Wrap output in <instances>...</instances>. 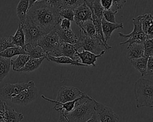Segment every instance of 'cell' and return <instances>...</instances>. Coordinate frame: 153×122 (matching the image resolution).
<instances>
[{"mask_svg": "<svg viewBox=\"0 0 153 122\" xmlns=\"http://www.w3.org/2000/svg\"><path fill=\"white\" fill-rule=\"evenodd\" d=\"M60 9L53 8L42 0L36 2L27 12L26 16L46 34L60 25Z\"/></svg>", "mask_w": 153, "mask_h": 122, "instance_id": "1", "label": "cell"}, {"mask_svg": "<svg viewBox=\"0 0 153 122\" xmlns=\"http://www.w3.org/2000/svg\"><path fill=\"white\" fill-rule=\"evenodd\" d=\"M136 105L137 108L153 106V83L146 78L137 80L134 87Z\"/></svg>", "mask_w": 153, "mask_h": 122, "instance_id": "2", "label": "cell"}, {"mask_svg": "<svg viewBox=\"0 0 153 122\" xmlns=\"http://www.w3.org/2000/svg\"><path fill=\"white\" fill-rule=\"evenodd\" d=\"M79 101L76 102L71 111L64 112L69 122H85L94 112V106L97 102L94 99H86L82 103H79Z\"/></svg>", "mask_w": 153, "mask_h": 122, "instance_id": "3", "label": "cell"}, {"mask_svg": "<svg viewBox=\"0 0 153 122\" xmlns=\"http://www.w3.org/2000/svg\"><path fill=\"white\" fill-rule=\"evenodd\" d=\"M76 51L82 48L83 50L91 52L96 54H100L103 50H109L112 48L111 46L106 45L101 40L97 38H91L84 33L79 29V36L76 42L74 44Z\"/></svg>", "mask_w": 153, "mask_h": 122, "instance_id": "4", "label": "cell"}, {"mask_svg": "<svg viewBox=\"0 0 153 122\" xmlns=\"http://www.w3.org/2000/svg\"><path fill=\"white\" fill-rule=\"evenodd\" d=\"M62 40L57 35L55 28L48 33L43 35L37 42L47 55L54 57L60 56V47ZM46 57V56H45Z\"/></svg>", "mask_w": 153, "mask_h": 122, "instance_id": "5", "label": "cell"}, {"mask_svg": "<svg viewBox=\"0 0 153 122\" xmlns=\"http://www.w3.org/2000/svg\"><path fill=\"white\" fill-rule=\"evenodd\" d=\"M142 15L132 19L133 23V30L128 34H123L119 32L118 35L122 38H127V39L123 42L120 43V45H124L127 43L130 45L133 43H142L143 44L146 39H147V35L143 32L142 28Z\"/></svg>", "mask_w": 153, "mask_h": 122, "instance_id": "6", "label": "cell"}, {"mask_svg": "<svg viewBox=\"0 0 153 122\" xmlns=\"http://www.w3.org/2000/svg\"><path fill=\"white\" fill-rule=\"evenodd\" d=\"M21 24L25 37V44L37 45L38 40L45 33L32 20L26 16V19Z\"/></svg>", "mask_w": 153, "mask_h": 122, "instance_id": "7", "label": "cell"}, {"mask_svg": "<svg viewBox=\"0 0 153 122\" xmlns=\"http://www.w3.org/2000/svg\"><path fill=\"white\" fill-rule=\"evenodd\" d=\"M38 97V89L33 81L25 90H22L16 96L13 97L10 101L14 103L25 106L35 100Z\"/></svg>", "mask_w": 153, "mask_h": 122, "instance_id": "8", "label": "cell"}, {"mask_svg": "<svg viewBox=\"0 0 153 122\" xmlns=\"http://www.w3.org/2000/svg\"><path fill=\"white\" fill-rule=\"evenodd\" d=\"M85 93L78 88L71 86H63L58 91L56 101L62 103L74 100L82 96Z\"/></svg>", "mask_w": 153, "mask_h": 122, "instance_id": "9", "label": "cell"}, {"mask_svg": "<svg viewBox=\"0 0 153 122\" xmlns=\"http://www.w3.org/2000/svg\"><path fill=\"white\" fill-rule=\"evenodd\" d=\"M32 81L27 83H17L15 84L8 83L0 89V94L5 99L10 100L22 90L27 88Z\"/></svg>", "mask_w": 153, "mask_h": 122, "instance_id": "10", "label": "cell"}, {"mask_svg": "<svg viewBox=\"0 0 153 122\" xmlns=\"http://www.w3.org/2000/svg\"><path fill=\"white\" fill-rule=\"evenodd\" d=\"M95 112L100 122H119L118 115L111 108L97 102Z\"/></svg>", "mask_w": 153, "mask_h": 122, "instance_id": "11", "label": "cell"}, {"mask_svg": "<svg viewBox=\"0 0 153 122\" xmlns=\"http://www.w3.org/2000/svg\"><path fill=\"white\" fill-rule=\"evenodd\" d=\"M74 11V22L78 25L79 28L81 27L83 23L85 21L92 20L91 10L84 1L82 4L75 8Z\"/></svg>", "mask_w": 153, "mask_h": 122, "instance_id": "12", "label": "cell"}, {"mask_svg": "<svg viewBox=\"0 0 153 122\" xmlns=\"http://www.w3.org/2000/svg\"><path fill=\"white\" fill-rule=\"evenodd\" d=\"M41 97L48 102H53V103H56V105L55 106H57V105H59L60 107L59 108H56V107H53V109L57 111H60L62 110H63L64 111V112H69L70 111H71L73 108H74L75 106V105L76 103V102L79 101V100H82L84 99H90L91 98V97L89 96L88 95H87L85 93L81 97H78V99H76L74 100H71V101H69V102H65V103H62V102H57L56 100H52V99H50L47 97H45L44 95H41Z\"/></svg>", "mask_w": 153, "mask_h": 122, "instance_id": "13", "label": "cell"}, {"mask_svg": "<svg viewBox=\"0 0 153 122\" xmlns=\"http://www.w3.org/2000/svg\"><path fill=\"white\" fill-rule=\"evenodd\" d=\"M106 52V50H103L100 54H96L91 52L85 51L84 50H82V51L81 53H79L78 51H76V56L81 60V62L83 64H85L88 66H96L95 62L97 60V59L100 56H102L103 54H104Z\"/></svg>", "mask_w": 153, "mask_h": 122, "instance_id": "14", "label": "cell"}, {"mask_svg": "<svg viewBox=\"0 0 153 122\" xmlns=\"http://www.w3.org/2000/svg\"><path fill=\"white\" fill-rule=\"evenodd\" d=\"M55 29L60 39L62 41L72 45L76 42L78 37L71 29H63L61 28L59 25L55 28Z\"/></svg>", "mask_w": 153, "mask_h": 122, "instance_id": "15", "label": "cell"}, {"mask_svg": "<svg viewBox=\"0 0 153 122\" xmlns=\"http://www.w3.org/2000/svg\"><path fill=\"white\" fill-rule=\"evenodd\" d=\"M101 25H102V30L105 38V41L107 42L110 39L112 33L114 30L117 29H123V23H110L106 21L103 17L101 19Z\"/></svg>", "mask_w": 153, "mask_h": 122, "instance_id": "16", "label": "cell"}, {"mask_svg": "<svg viewBox=\"0 0 153 122\" xmlns=\"http://www.w3.org/2000/svg\"><path fill=\"white\" fill-rule=\"evenodd\" d=\"M142 28L147 39L153 38V18L151 14H145L142 17Z\"/></svg>", "mask_w": 153, "mask_h": 122, "instance_id": "17", "label": "cell"}, {"mask_svg": "<svg viewBox=\"0 0 153 122\" xmlns=\"http://www.w3.org/2000/svg\"><path fill=\"white\" fill-rule=\"evenodd\" d=\"M76 51H78L76 50L74 45L62 41H61L60 47V56H66L70 57L72 60L79 61V57L76 54Z\"/></svg>", "mask_w": 153, "mask_h": 122, "instance_id": "18", "label": "cell"}, {"mask_svg": "<svg viewBox=\"0 0 153 122\" xmlns=\"http://www.w3.org/2000/svg\"><path fill=\"white\" fill-rule=\"evenodd\" d=\"M24 118L23 115L19 112H17L11 106L5 104L4 119L5 122H20Z\"/></svg>", "mask_w": 153, "mask_h": 122, "instance_id": "19", "label": "cell"}, {"mask_svg": "<svg viewBox=\"0 0 153 122\" xmlns=\"http://www.w3.org/2000/svg\"><path fill=\"white\" fill-rule=\"evenodd\" d=\"M45 59L47 60L52 61L53 62L59 63V64H69L74 66H85L88 67V66L83 64L82 63H79L78 60H74L71 59L70 57H66V56H59V57H54L52 56L47 55L45 57Z\"/></svg>", "mask_w": 153, "mask_h": 122, "instance_id": "20", "label": "cell"}, {"mask_svg": "<svg viewBox=\"0 0 153 122\" xmlns=\"http://www.w3.org/2000/svg\"><path fill=\"white\" fill-rule=\"evenodd\" d=\"M127 48L128 50L129 56L128 59L129 60L144 56L143 46L142 43H133L128 45Z\"/></svg>", "mask_w": 153, "mask_h": 122, "instance_id": "21", "label": "cell"}, {"mask_svg": "<svg viewBox=\"0 0 153 122\" xmlns=\"http://www.w3.org/2000/svg\"><path fill=\"white\" fill-rule=\"evenodd\" d=\"M27 54L30 56L32 59H39L41 57H44L45 59L46 54L42 50V48L38 45H33L30 44H26L24 48Z\"/></svg>", "mask_w": 153, "mask_h": 122, "instance_id": "22", "label": "cell"}, {"mask_svg": "<svg viewBox=\"0 0 153 122\" xmlns=\"http://www.w3.org/2000/svg\"><path fill=\"white\" fill-rule=\"evenodd\" d=\"M91 12V19H92V22L94 27L95 29V33H96V37L100 40H101L106 45L109 46L107 42L105 41L102 30V25H101V19H99L93 12V11L90 9Z\"/></svg>", "mask_w": 153, "mask_h": 122, "instance_id": "23", "label": "cell"}, {"mask_svg": "<svg viewBox=\"0 0 153 122\" xmlns=\"http://www.w3.org/2000/svg\"><path fill=\"white\" fill-rule=\"evenodd\" d=\"M11 36L12 42L16 47H20L23 48H25L26 45L25 37L22 26L20 23H19L18 29L15 34L14 35H11Z\"/></svg>", "mask_w": 153, "mask_h": 122, "instance_id": "24", "label": "cell"}, {"mask_svg": "<svg viewBox=\"0 0 153 122\" xmlns=\"http://www.w3.org/2000/svg\"><path fill=\"white\" fill-rule=\"evenodd\" d=\"M29 59L30 56L28 54H21L18 55L16 59H11V66H12L13 70L16 72H20Z\"/></svg>", "mask_w": 153, "mask_h": 122, "instance_id": "25", "label": "cell"}, {"mask_svg": "<svg viewBox=\"0 0 153 122\" xmlns=\"http://www.w3.org/2000/svg\"><path fill=\"white\" fill-rule=\"evenodd\" d=\"M148 59V57L144 56L140 58L133 59L130 60V62L133 65V66L136 69H137L139 72H140L142 77H144V75L146 71Z\"/></svg>", "mask_w": 153, "mask_h": 122, "instance_id": "26", "label": "cell"}, {"mask_svg": "<svg viewBox=\"0 0 153 122\" xmlns=\"http://www.w3.org/2000/svg\"><path fill=\"white\" fill-rule=\"evenodd\" d=\"M44 59V57H41L39 59L30 58L26 63L24 67L20 70V72H30L37 69L41 66L42 61Z\"/></svg>", "mask_w": 153, "mask_h": 122, "instance_id": "27", "label": "cell"}, {"mask_svg": "<svg viewBox=\"0 0 153 122\" xmlns=\"http://www.w3.org/2000/svg\"><path fill=\"white\" fill-rule=\"evenodd\" d=\"M28 8L29 0H20L16 7V13L20 22H23L26 19Z\"/></svg>", "mask_w": 153, "mask_h": 122, "instance_id": "28", "label": "cell"}, {"mask_svg": "<svg viewBox=\"0 0 153 122\" xmlns=\"http://www.w3.org/2000/svg\"><path fill=\"white\" fill-rule=\"evenodd\" d=\"M11 59L0 57V83L9 74L11 68Z\"/></svg>", "mask_w": 153, "mask_h": 122, "instance_id": "29", "label": "cell"}, {"mask_svg": "<svg viewBox=\"0 0 153 122\" xmlns=\"http://www.w3.org/2000/svg\"><path fill=\"white\" fill-rule=\"evenodd\" d=\"M85 3L91 9L94 14L100 19L103 17V11L104 10L103 8L100 4L99 0H94L93 1H90L88 0H84Z\"/></svg>", "mask_w": 153, "mask_h": 122, "instance_id": "30", "label": "cell"}, {"mask_svg": "<svg viewBox=\"0 0 153 122\" xmlns=\"http://www.w3.org/2000/svg\"><path fill=\"white\" fill-rule=\"evenodd\" d=\"M21 54H27L26 52L25 51V49L20 47H10L5 50L2 51L0 53V57H7V58H11L12 57L19 55Z\"/></svg>", "mask_w": 153, "mask_h": 122, "instance_id": "31", "label": "cell"}, {"mask_svg": "<svg viewBox=\"0 0 153 122\" xmlns=\"http://www.w3.org/2000/svg\"><path fill=\"white\" fill-rule=\"evenodd\" d=\"M80 29L82 32L91 38H96L95 29L92 22V20H88L83 23Z\"/></svg>", "mask_w": 153, "mask_h": 122, "instance_id": "32", "label": "cell"}, {"mask_svg": "<svg viewBox=\"0 0 153 122\" xmlns=\"http://www.w3.org/2000/svg\"><path fill=\"white\" fill-rule=\"evenodd\" d=\"M84 0H62L61 8H71L74 10L84 2Z\"/></svg>", "mask_w": 153, "mask_h": 122, "instance_id": "33", "label": "cell"}, {"mask_svg": "<svg viewBox=\"0 0 153 122\" xmlns=\"http://www.w3.org/2000/svg\"><path fill=\"white\" fill-rule=\"evenodd\" d=\"M144 56L146 57L152 56L153 54V38L147 39L143 43Z\"/></svg>", "mask_w": 153, "mask_h": 122, "instance_id": "34", "label": "cell"}, {"mask_svg": "<svg viewBox=\"0 0 153 122\" xmlns=\"http://www.w3.org/2000/svg\"><path fill=\"white\" fill-rule=\"evenodd\" d=\"M59 15L62 19H66L71 22H74V11L71 8H61L59 11Z\"/></svg>", "mask_w": 153, "mask_h": 122, "instance_id": "35", "label": "cell"}, {"mask_svg": "<svg viewBox=\"0 0 153 122\" xmlns=\"http://www.w3.org/2000/svg\"><path fill=\"white\" fill-rule=\"evenodd\" d=\"M16 47L12 42L11 35L9 37H2L0 38V53L5 49Z\"/></svg>", "mask_w": 153, "mask_h": 122, "instance_id": "36", "label": "cell"}, {"mask_svg": "<svg viewBox=\"0 0 153 122\" xmlns=\"http://www.w3.org/2000/svg\"><path fill=\"white\" fill-rule=\"evenodd\" d=\"M117 13H118V11H114L111 10V9L107 10H104L103 11V17L104 18V19L106 21L110 22V23H116L115 15Z\"/></svg>", "mask_w": 153, "mask_h": 122, "instance_id": "37", "label": "cell"}, {"mask_svg": "<svg viewBox=\"0 0 153 122\" xmlns=\"http://www.w3.org/2000/svg\"><path fill=\"white\" fill-rule=\"evenodd\" d=\"M153 75V56H149L148 59L145 76H151Z\"/></svg>", "mask_w": 153, "mask_h": 122, "instance_id": "38", "label": "cell"}, {"mask_svg": "<svg viewBox=\"0 0 153 122\" xmlns=\"http://www.w3.org/2000/svg\"><path fill=\"white\" fill-rule=\"evenodd\" d=\"M126 3V0H112V5L111 10L114 11H118L121 9Z\"/></svg>", "mask_w": 153, "mask_h": 122, "instance_id": "39", "label": "cell"}, {"mask_svg": "<svg viewBox=\"0 0 153 122\" xmlns=\"http://www.w3.org/2000/svg\"><path fill=\"white\" fill-rule=\"evenodd\" d=\"M47 5L55 8L60 9L62 5V0H42Z\"/></svg>", "mask_w": 153, "mask_h": 122, "instance_id": "40", "label": "cell"}, {"mask_svg": "<svg viewBox=\"0 0 153 122\" xmlns=\"http://www.w3.org/2000/svg\"><path fill=\"white\" fill-rule=\"evenodd\" d=\"M101 5L105 10L111 9L112 5V0H99Z\"/></svg>", "mask_w": 153, "mask_h": 122, "instance_id": "41", "label": "cell"}, {"mask_svg": "<svg viewBox=\"0 0 153 122\" xmlns=\"http://www.w3.org/2000/svg\"><path fill=\"white\" fill-rule=\"evenodd\" d=\"M5 103V102L0 100V122H5L4 119Z\"/></svg>", "mask_w": 153, "mask_h": 122, "instance_id": "42", "label": "cell"}, {"mask_svg": "<svg viewBox=\"0 0 153 122\" xmlns=\"http://www.w3.org/2000/svg\"><path fill=\"white\" fill-rule=\"evenodd\" d=\"M71 22L66 19H62L61 22L59 25L60 27L63 29H71Z\"/></svg>", "mask_w": 153, "mask_h": 122, "instance_id": "43", "label": "cell"}, {"mask_svg": "<svg viewBox=\"0 0 153 122\" xmlns=\"http://www.w3.org/2000/svg\"><path fill=\"white\" fill-rule=\"evenodd\" d=\"M85 122H100L99 118L95 112V110L91 117L89 119H88Z\"/></svg>", "mask_w": 153, "mask_h": 122, "instance_id": "44", "label": "cell"}, {"mask_svg": "<svg viewBox=\"0 0 153 122\" xmlns=\"http://www.w3.org/2000/svg\"><path fill=\"white\" fill-rule=\"evenodd\" d=\"M59 122H69L67 119L66 117L65 116L63 110L60 111V118L59 120Z\"/></svg>", "mask_w": 153, "mask_h": 122, "instance_id": "45", "label": "cell"}, {"mask_svg": "<svg viewBox=\"0 0 153 122\" xmlns=\"http://www.w3.org/2000/svg\"><path fill=\"white\" fill-rule=\"evenodd\" d=\"M40 0H29V8H29H30L36 2L39 1Z\"/></svg>", "mask_w": 153, "mask_h": 122, "instance_id": "46", "label": "cell"}]
</instances>
